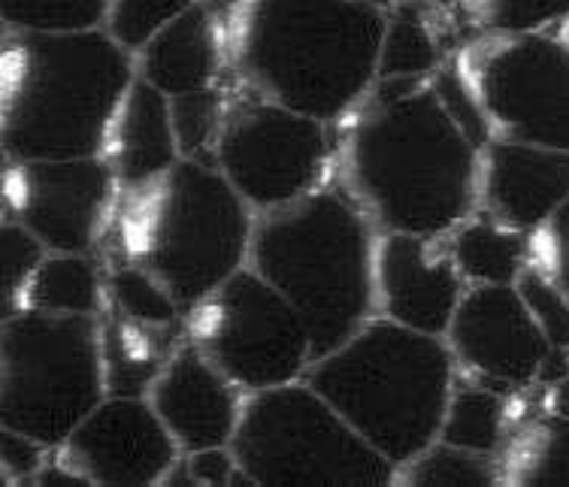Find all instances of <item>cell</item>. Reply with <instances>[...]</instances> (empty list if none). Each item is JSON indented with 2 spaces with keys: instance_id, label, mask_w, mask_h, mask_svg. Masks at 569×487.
I'll return each instance as SVG.
<instances>
[{
  "instance_id": "obj_1",
  "label": "cell",
  "mask_w": 569,
  "mask_h": 487,
  "mask_svg": "<svg viewBox=\"0 0 569 487\" xmlns=\"http://www.w3.org/2000/svg\"><path fill=\"white\" fill-rule=\"evenodd\" d=\"M342 155L349 195L379 233L446 239L479 206L482 149L425 79L376 82Z\"/></svg>"
},
{
  "instance_id": "obj_2",
  "label": "cell",
  "mask_w": 569,
  "mask_h": 487,
  "mask_svg": "<svg viewBox=\"0 0 569 487\" xmlns=\"http://www.w3.org/2000/svg\"><path fill=\"white\" fill-rule=\"evenodd\" d=\"M385 28L367 0H242L233 64L252 95L333 125L379 82Z\"/></svg>"
},
{
  "instance_id": "obj_3",
  "label": "cell",
  "mask_w": 569,
  "mask_h": 487,
  "mask_svg": "<svg viewBox=\"0 0 569 487\" xmlns=\"http://www.w3.org/2000/svg\"><path fill=\"white\" fill-rule=\"evenodd\" d=\"M7 161L100 158L128 91L137 82V54L107 28L70 33L7 31L3 49Z\"/></svg>"
},
{
  "instance_id": "obj_4",
  "label": "cell",
  "mask_w": 569,
  "mask_h": 487,
  "mask_svg": "<svg viewBox=\"0 0 569 487\" xmlns=\"http://www.w3.org/2000/svg\"><path fill=\"white\" fill-rule=\"evenodd\" d=\"M379 228L340 188H316L254 216L249 267L288 297L312 336V360L361 330L376 300Z\"/></svg>"
},
{
  "instance_id": "obj_5",
  "label": "cell",
  "mask_w": 569,
  "mask_h": 487,
  "mask_svg": "<svg viewBox=\"0 0 569 487\" xmlns=\"http://www.w3.org/2000/svg\"><path fill=\"white\" fill-rule=\"evenodd\" d=\"M455 367L446 336L372 315L340 348L312 360L303 381L400 469L439 439Z\"/></svg>"
},
{
  "instance_id": "obj_6",
  "label": "cell",
  "mask_w": 569,
  "mask_h": 487,
  "mask_svg": "<svg viewBox=\"0 0 569 487\" xmlns=\"http://www.w3.org/2000/svg\"><path fill=\"white\" fill-rule=\"evenodd\" d=\"M142 195L128 251L173 294L182 312L249 267L254 212L216 163L182 158Z\"/></svg>"
},
{
  "instance_id": "obj_7",
  "label": "cell",
  "mask_w": 569,
  "mask_h": 487,
  "mask_svg": "<svg viewBox=\"0 0 569 487\" xmlns=\"http://www.w3.org/2000/svg\"><path fill=\"white\" fill-rule=\"evenodd\" d=\"M110 397L100 315L16 309L0 327V427L58 451Z\"/></svg>"
},
{
  "instance_id": "obj_8",
  "label": "cell",
  "mask_w": 569,
  "mask_h": 487,
  "mask_svg": "<svg viewBox=\"0 0 569 487\" xmlns=\"http://www.w3.org/2000/svg\"><path fill=\"white\" fill-rule=\"evenodd\" d=\"M230 448L249 485L388 487L397 481V466L303 379L246 394Z\"/></svg>"
},
{
  "instance_id": "obj_9",
  "label": "cell",
  "mask_w": 569,
  "mask_h": 487,
  "mask_svg": "<svg viewBox=\"0 0 569 487\" xmlns=\"http://www.w3.org/2000/svg\"><path fill=\"white\" fill-rule=\"evenodd\" d=\"M188 315L191 342L246 394L300 381L312 364L303 315L252 267L233 272Z\"/></svg>"
},
{
  "instance_id": "obj_10",
  "label": "cell",
  "mask_w": 569,
  "mask_h": 487,
  "mask_svg": "<svg viewBox=\"0 0 569 487\" xmlns=\"http://www.w3.org/2000/svg\"><path fill=\"white\" fill-rule=\"evenodd\" d=\"M212 161L254 212L279 209L325 182L328 125L252 95L228 107Z\"/></svg>"
},
{
  "instance_id": "obj_11",
  "label": "cell",
  "mask_w": 569,
  "mask_h": 487,
  "mask_svg": "<svg viewBox=\"0 0 569 487\" xmlns=\"http://www.w3.org/2000/svg\"><path fill=\"white\" fill-rule=\"evenodd\" d=\"M470 86L493 137L569 152V46L548 31L509 33L476 54Z\"/></svg>"
},
{
  "instance_id": "obj_12",
  "label": "cell",
  "mask_w": 569,
  "mask_h": 487,
  "mask_svg": "<svg viewBox=\"0 0 569 487\" xmlns=\"http://www.w3.org/2000/svg\"><path fill=\"white\" fill-rule=\"evenodd\" d=\"M116 188L119 179L103 155L7 161L3 216L31 230L49 251H91Z\"/></svg>"
},
{
  "instance_id": "obj_13",
  "label": "cell",
  "mask_w": 569,
  "mask_h": 487,
  "mask_svg": "<svg viewBox=\"0 0 569 487\" xmlns=\"http://www.w3.org/2000/svg\"><path fill=\"white\" fill-rule=\"evenodd\" d=\"M58 457L91 485L149 487L164 485L182 448L149 397L110 394L58 448Z\"/></svg>"
},
{
  "instance_id": "obj_14",
  "label": "cell",
  "mask_w": 569,
  "mask_h": 487,
  "mask_svg": "<svg viewBox=\"0 0 569 487\" xmlns=\"http://www.w3.org/2000/svg\"><path fill=\"white\" fill-rule=\"evenodd\" d=\"M446 342L460 367L506 388H530L551 351L515 285H467Z\"/></svg>"
},
{
  "instance_id": "obj_15",
  "label": "cell",
  "mask_w": 569,
  "mask_h": 487,
  "mask_svg": "<svg viewBox=\"0 0 569 487\" xmlns=\"http://www.w3.org/2000/svg\"><path fill=\"white\" fill-rule=\"evenodd\" d=\"M439 239L416 233H379L376 300L379 315L418 334L446 336L467 282Z\"/></svg>"
},
{
  "instance_id": "obj_16",
  "label": "cell",
  "mask_w": 569,
  "mask_h": 487,
  "mask_svg": "<svg viewBox=\"0 0 569 487\" xmlns=\"http://www.w3.org/2000/svg\"><path fill=\"white\" fill-rule=\"evenodd\" d=\"M154 411L182 451L230 445L246 390L221 372L194 342H182L149 390Z\"/></svg>"
},
{
  "instance_id": "obj_17",
  "label": "cell",
  "mask_w": 569,
  "mask_h": 487,
  "mask_svg": "<svg viewBox=\"0 0 569 487\" xmlns=\"http://www.w3.org/2000/svg\"><path fill=\"white\" fill-rule=\"evenodd\" d=\"M569 197V152L493 137L482 149L479 206L521 233H537Z\"/></svg>"
},
{
  "instance_id": "obj_18",
  "label": "cell",
  "mask_w": 569,
  "mask_h": 487,
  "mask_svg": "<svg viewBox=\"0 0 569 487\" xmlns=\"http://www.w3.org/2000/svg\"><path fill=\"white\" fill-rule=\"evenodd\" d=\"M103 158L124 191H142L170 173L182 161L170 98L137 77L112 121Z\"/></svg>"
},
{
  "instance_id": "obj_19",
  "label": "cell",
  "mask_w": 569,
  "mask_h": 487,
  "mask_svg": "<svg viewBox=\"0 0 569 487\" xmlns=\"http://www.w3.org/2000/svg\"><path fill=\"white\" fill-rule=\"evenodd\" d=\"M221 73V37L207 0H198L173 24L137 52V77L167 98L216 86Z\"/></svg>"
},
{
  "instance_id": "obj_20",
  "label": "cell",
  "mask_w": 569,
  "mask_h": 487,
  "mask_svg": "<svg viewBox=\"0 0 569 487\" xmlns=\"http://www.w3.org/2000/svg\"><path fill=\"white\" fill-rule=\"evenodd\" d=\"M116 312V309H112ZM103 325V364H107V388L121 397H149L154 379L161 376L167 360L173 358L176 346L164 339H176L179 327L140 325L128 315L116 312Z\"/></svg>"
},
{
  "instance_id": "obj_21",
  "label": "cell",
  "mask_w": 569,
  "mask_h": 487,
  "mask_svg": "<svg viewBox=\"0 0 569 487\" xmlns=\"http://www.w3.org/2000/svg\"><path fill=\"white\" fill-rule=\"evenodd\" d=\"M527 237L482 212L451 230L449 255L467 285H515L533 255Z\"/></svg>"
},
{
  "instance_id": "obj_22",
  "label": "cell",
  "mask_w": 569,
  "mask_h": 487,
  "mask_svg": "<svg viewBox=\"0 0 569 487\" xmlns=\"http://www.w3.org/2000/svg\"><path fill=\"white\" fill-rule=\"evenodd\" d=\"M22 309L52 315L103 312V279L88 251H49L22 291Z\"/></svg>"
},
{
  "instance_id": "obj_23",
  "label": "cell",
  "mask_w": 569,
  "mask_h": 487,
  "mask_svg": "<svg viewBox=\"0 0 569 487\" xmlns=\"http://www.w3.org/2000/svg\"><path fill=\"white\" fill-rule=\"evenodd\" d=\"M439 439L479 455H500L506 443L503 397L482 385H455Z\"/></svg>"
},
{
  "instance_id": "obj_24",
  "label": "cell",
  "mask_w": 569,
  "mask_h": 487,
  "mask_svg": "<svg viewBox=\"0 0 569 487\" xmlns=\"http://www.w3.org/2000/svg\"><path fill=\"white\" fill-rule=\"evenodd\" d=\"M397 481L412 487H491L503 481V464L497 455H479L437 439L397 469Z\"/></svg>"
},
{
  "instance_id": "obj_25",
  "label": "cell",
  "mask_w": 569,
  "mask_h": 487,
  "mask_svg": "<svg viewBox=\"0 0 569 487\" xmlns=\"http://www.w3.org/2000/svg\"><path fill=\"white\" fill-rule=\"evenodd\" d=\"M503 481L527 487H569V421L546 411V418L530 424L512 460H506Z\"/></svg>"
},
{
  "instance_id": "obj_26",
  "label": "cell",
  "mask_w": 569,
  "mask_h": 487,
  "mask_svg": "<svg viewBox=\"0 0 569 487\" xmlns=\"http://www.w3.org/2000/svg\"><path fill=\"white\" fill-rule=\"evenodd\" d=\"M416 3L388 10V28H385L382 54H379V82L427 79L439 70V46Z\"/></svg>"
},
{
  "instance_id": "obj_27",
  "label": "cell",
  "mask_w": 569,
  "mask_h": 487,
  "mask_svg": "<svg viewBox=\"0 0 569 487\" xmlns=\"http://www.w3.org/2000/svg\"><path fill=\"white\" fill-rule=\"evenodd\" d=\"M112 0H0L7 31L70 33L107 24Z\"/></svg>"
},
{
  "instance_id": "obj_28",
  "label": "cell",
  "mask_w": 569,
  "mask_h": 487,
  "mask_svg": "<svg viewBox=\"0 0 569 487\" xmlns=\"http://www.w3.org/2000/svg\"><path fill=\"white\" fill-rule=\"evenodd\" d=\"M110 304L116 312L152 327H182L186 315L167 285L137 260L119 264L110 272Z\"/></svg>"
},
{
  "instance_id": "obj_29",
  "label": "cell",
  "mask_w": 569,
  "mask_h": 487,
  "mask_svg": "<svg viewBox=\"0 0 569 487\" xmlns=\"http://www.w3.org/2000/svg\"><path fill=\"white\" fill-rule=\"evenodd\" d=\"M170 109H173V128L182 158L203 161V149H212V158H216V142H219L221 125L228 116L219 88L212 86L194 91V95L170 98Z\"/></svg>"
},
{
  "instance_id": "obj_30",
  "label": "cell",
  "mask_w": 569,
  "mask_h": 487,
  "mask_svg": "<svg viewBox=\"0 0 569 487\" xmlns=\"http://www.w3.org/2000/svg\"><path fill=\"white\" fill-rule=\"evenodd\" d=\"M194 3L198 0H112L103 28L112 33L116 43L137 54Z\"/></svg>"
},
{
  "instance_id": "obj_31",
  "label": "cell",
  "mask_w": 569,
  "mask_h": 487,
  "mask_svg": "<svg viewBox=\"0 0 569 487\" xmlns=\"http://www.w3.org/2000/svg\"><path fill=\"white\" fill-rule=\"evenodd\" d=\"M467 7L485 31L500 37L548 31L569 19V0H467Z\"/></svg>"
},
{
  "instance_id": "obj_32",
  "label": "cell",
  "mask_w": 569,
  "mask_h": 487,
  "mask_svg": "<svg viewBox=\"0 0 569 487\" xmlns=\"http://www.w3.org/2000/svg\"><path fill=\"white\" fill-rule=\"evenodd\" d=\"M49 255L40 239L19 221L3 218L0 225V272H3V318L22 309L24 285L31 282L37 267Z\"/></svg>"
},
{
  "instance_id": "obj_33",
  "label": "cell",
  "mask_w": 569,
  "mask_h": 487,
  "mask_svg": "<svg viewBox=\"0 0 569 487\" xmlns=\"http://www.w3.org/2000/svg\"><path fill=\"white\" fill-rule=\"evenodd\" d=\"M515 288L525 297L527 309L537 318L551 348H569V297L563 288L539 264H527Z\"/></svg>"
},
{
  "instance_id": "obj_34",
  "label": "cell",
  "mask_w": 569,
  "mask_h": 487,
  "mask_svg": "<svg viewBox=\"0 0 569 487\" xmlns=\"http://www.w3.org/2000/svg\"><path fill=\"white\" fill-rule=\"evenodd\" d=\"M430 86H433V91L439 95V100L446 103L451 119L463 128V133H467L479 149H485V146L493 140V130L488 116H485L482 103H479L476 91H472L470 79L460 77L458 70H437L433 79H430Z\"/></svg>"
},
{
  "instance_id": "obj_35",
  "label": "cell",
  "mask_w": 569,
  "mask_h": 487,
  "mask_svg": "<svg viewBox=\"0 0 569 487\" xmlns=\"http://www.w3.org/2000/svg\"><path fill=\"white\" fill-rule=\"evenodd\" d=\"M533 251H537L539 267H542L569 297V197L560 203L558 212L537 230Z\"/></svg>"
},
{
  "instance_id": "obj_36",
  "label": "cell",
  "mask_w": 569,
  "mask_h": 487,
  "mask_svg": "<svg viewBox=\"0 0 569 487\" xmlns=\"http://www.w3.org/2000/svg\"><path fill=\"white\" fill-rule=\"evenodd\" d=\"M186 455L188 476L198 485H249V478L242 476L237 455L230 445H216V448H200V451H182Z\"/></svg>"
},
{
  "instance_id": "obj_37",
  "label": "cell",
  "mask_w": 569,
  "mask_h": 487,
  "mask_svg": "<svg viewBox=\"0 0 569 487\" xmlns=\"http://www.w3.org/2000/svg\"><path fill=\"white\" fill-rule=\"evenodd\" d=\"M52 448H46L43 443H37L33 436H24L10 427H0V460H3V476L12 481H24L31 485L33 476L43 469L46 455Z\"/></svg>"
},
{
  "instance_id": "obj_38",
  "label": "cell",
  "mask_w": 569,
  "mask_h": 487,
  "mask_svg": "<svg viewBox=\"0 0 569 487\" xmlns=\"http://www.w3.org/2000/svg\"><path fill=\"white\" fill-rule=\"evenodd\" d=\"M548 415H558L563 421H569V376L560 379L558 385H551L548 390V402H546Z\"/></svg>"
},
{
  "instance_id": "obj_39",
  "label": "cell",
  "mask_w": 569,
  "mask_h": 487,
  "mask_svg": "<svg viewBox=\"0 0 569 487\" xmlns=\"http://www.w3.org/2000/svg\"><path fill=\"white\" fill-rule=\"evenodd\" d=\"M372 7H379V10H395V7H403V3H416V0H367Z\"/></svg>"
},
{
  "instance_id": "obj_40",
  "label": "cell",
  "mask_w": 569,
  "mask_h": 487,
  "mask_svg": "<svg viewBox=\"0 0 569 487\" xmlns=\"http://www.w3.org/2000/svg\"><path fill=\"white\" fill-rule=\"evenodd\" d=\"M230 3H233V0H230ZM240 3H242V0H240Z\"/></svg>"
}]
</instances>
